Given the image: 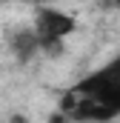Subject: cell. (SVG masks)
Wrapping results in <instances>:
<instances>
[{
  "label": "cell",
  "instance_id": "6da1fadb",
  "mask_svg": "<svg viewBox=\"0 0 120 123\" xmlns=\"http://www.w3.org/2000/svg\"><path fill=\"white\" fill-rule=\"evenodd\" d=\"M60 109L72 120L106 123L120 115V55L103 69L86 74L77 86L63 94Z\"/></svg>",
  "mask_w": 120,
  "mask_h": 123
},
{
  "label": "cell",
  "instance_id": "7a4b0ae2",
  "mask_svg": "<svg viewBox=\"0 0 120 123\" xmlns=\"http://www.w3.org/2000/svg\"><path fill=\"white\" fill-rule=\"evenodd\" d=\"M69 31H74V20L69 14H63L57 9H40L37 12L34 34L40 40V49H54Z\"/></svg>",
  "mask_w": 120,
  "mask_h": 123
}]
</instances>
